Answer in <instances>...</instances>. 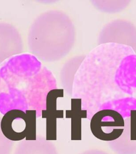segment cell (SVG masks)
<instances>
[{
  "label": "cell",
  "instance_id": "3",
  "mask_svg": "<svg viewBox=\"0 0 136 154\" xmlns=\"http://www.w3.org/2000/svg\"><path fill=\"white\" fill-rule=\"evenodd\" d=\"M68 19L62 12L51 10L34 20L28 34L29 50L39 60L54 62L65 55L68 45Z\"/></svg>",
  "mask_w": 136,
  "mask_h": 154
},
{
  "label": "cell",
  "instance_id": "9",
  "mask_svg": "<svg viewBox=\"0 0 136 154\" xmlns=\"http://www.w3.org/2000/svg\"><path fill=\"white\" fill-rule=\"evenodd\" d=\"M80 154H110L107 152H104L102 150L100 149H89L88 150H86L85 152H82Z\"/></svg>",
  "mask_w": 136,
  "mask_h": 154
},
{
  "label": "cell",
  "instance_id": "5",
  "mask_svg": "<svg viewBox=\"0 0 136 154\" xmlns=\"http://www.w3.org/2000/svg\"><path fill=\"white\" fill-rule=\"evenodd\" d=\"M124 127V118L115 111H100L91 118L92 134L98 139L104 141L110 142L119 137Z\"/></svg>",
  "mask_w": 136,
  "mask_h": 154
},
{
  "label": "cell",
  "instance_id": "2",
  "mask_svg": "<svg viewBox=\"0 0 136 154\" xmlns=\"http://www.w3.org/2000/svg\"><path fill=\"white\" fill-rule=\"evenodd\" d=\"M55 89V77L35 56H13L0 66V112L34 110L39 117L46 109L48 94Z\"/></svg>",
  "mask_w": 136,
  "mask_h": 154
},
{
  "label": "cell",
  "instance_id": "8",
  "mask_svg": "<svg viewBox=\"0 0 136 154\" xmlns=\"http://www.w3.org/2000/svg\"><path fill=\"white\" fill-rule=\"evenodd\" d=\"M57 89L51 91L47 96L46 101V109L42 112V117L46 119V140L53 141L56 140V120L55 116L56 107L55 96Z\"/></svg>",
  "mask_w": 136,
  "mask_h": 154
},
{
  "label": "cell",
  "instance_id": "6",
  "mask_svg": "<svg viewBox=\"0 0 136 154\" xmlns=\"http://www.w3.org/2000/svg\"><path fill=\"white\" fill-rule=\"evenodd\" d=\"M24 51L22 37L14 26L0 22V64Z\"/></svg>",
  "mask_w": 136,
  "mask_h": 154
},
{
  "label": "cell",
  "instance_id": "7",
  "mask_svg": "<svg viewBox=\"0 0 136 154\" xmlns=\"http://www.w3.org/2000/svg\"><path fill=\"white\" fill-rule=\"evenodd\" d=\"M108 143L116 154H136V111L124 119V129L120 137Z\"/></svg>",
  "mask_w": 136,
  "mask_h": 154
},
{
  "label": "cell",
  "instance_id": "1",
  "mask_svg": "<svg viewBox=\"0 0 136 154\" xmlns=\"http://www.w3.org/2000/svg\"><path fill=\"white\" fill-rule=\"evenodd\" d=\"M72 97L91 118L98 111H115L123 118L136 111V53L132 46L101 43L85 56L74 74Z\"/></svg>",
  "mask_w": 136,
  "mask_h": 154
},
{
  "label": "cell",
  "instance_id": "4",
  "mask_svg": "<svg viewBox=\"0 0 136 154\" xmlns=\"http://www.w3.org/2000/svg\"><path fill=\"white\" fill-rule=\"evenodd\" d=\"M37 111L12 110L3 115L0 128L5 138L11 141H36Z\"/></svg>",
  "mask_w": 136,
  "mask_h": 154
}]
</instances>
